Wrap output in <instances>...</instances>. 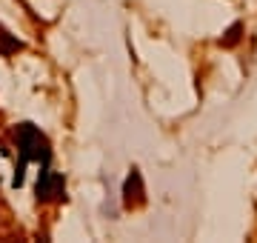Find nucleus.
I'll return each mask as SVG.
<instances>
[{"label": "nucleus", "instance_id": "obj_3", "mask_svg": "<svg viewBox=\"0 0 257 243\" xmlns=\"http://www.w3.org/2000/svg\"><path fill=\"white\" fill-rule=\"evenodd\" d=\"M146 203V189H143V178H140L138 169L128 172L126 183H123V206L126 209H138Z\"/></svg>", "mask_w": 257, "mask_h": 243}, {"label": "nucleus", "instance_id": "obj_5", "mask_svg": "<svg viewBox=\"0 0 257 243\" xmlns=\"http://www.w3.org/2000/svg\"><path fill=\"white\" fill-rule=\"evenodd\" d=\"M240 38H243V23H231L229 32L220 38V46H237Z\"/></svg>", "mask_w": 257, "mask_h": 243}, {"label": "nucleus", "instance_id": "obj_1", "mask_svg": "<svg viewBox=\"0 0 257 243\" xmlns=\"http://www.w3.org/2000/svg\"><path fill=\"white\" fill-rule=\"evenodd\" d=\"M18 149H20V163H18V172H15V186L23 183V172H26V163H43L46 166L49 158H52V149H49V141L43 138V132H37L32 123H23L18 126Z\"/></svg>", "mask_w": 257, "mask_h": 243}, {"label": "nucleus", "instance_id": "obj_4", "mask_svg": "<svg viewBox=\"0 0 257 243\" xmlns=\"http://www.w3.org/2000/svg\"><path fill=\"white\" fill-rule=\"evenodd\" d=\"M20 46H23V43H20V40L15 38V35H9L6 29L0 26V55H15V52H18Z\"/></svg>", "mask_w": 257, "mask_h": 243}, {"label": "nucleus", "instance_id": "obj_2", "mask_svg": "<svg viewBox=\"0 0 257 243\" xmlns=\"http://www.w3.org/2000/svg\"><path fill=\"white\" fill-rule=\"evenodd\" d=\"M66 195V180L60 172H40L37 178V200H63Z\"/></svg>", "mask_w": 257, "mask_h": 243}]
</instances>
